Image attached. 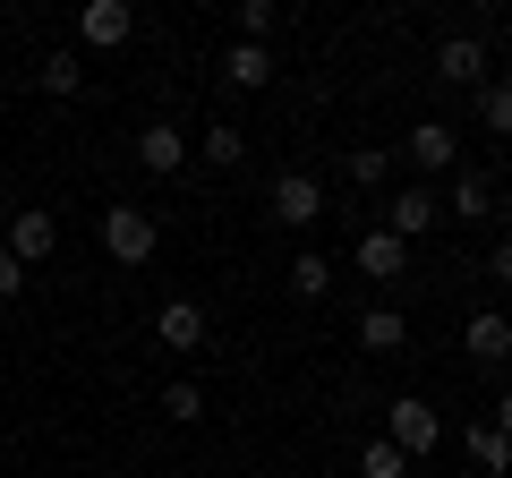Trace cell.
Returning <instances> with one entry per match:
<instances>
[{"instance_id":"obj_14","label":"cell","mask_w":512,"mask_h":478,"mask_svg":"<svg viewBox=\"0 0 512 478\" xmlns=\"http://www.w3.org/2000/svg\"><path fill=\"white\" fill-rule=\"evenodd\" d=\"M444 214L487 222V214H495V180H487V171H453V197H444Z\"/></svg>"},{"instance_id":"obj_1","label":"cell","mask_w":512,"mask_h":478,"mask_svg":"<svg viewBox=\"0 0 512 478\" xmlns=\"http://www.w3.org/2000/svg\"><path fill=\"white\" fill-rule=\"evenodd\" d=\"M384 444H393L402 461H427V453L444 444V419H436V410L419 402V393H402V402L384 410Z\"/></svg>"},{"instance_id":"obj_13","label":"cell","mask_w":512,"mask_h":478,"mask_svg":"<svg viewBox=\"0 0 512 478\" xmlns=\"http://www.w3.org/2000/svg\"><path fill=\"white\" fill-rule=\"evenodd\" d=\"M188 154H197V163H214V171H239V163H248V137H239L231 120H214L205 137H188Z\"/></svg>"},{"instance_id":"obj_2","label":"cell","mask_w":512,"mask_h":478,"mask_svg":"<svg viewBox=\"0 0 512 478\" xmlns=\"http://www.w3.org/2000/svg\"><path fill=\"white\" fill-rule=\"evenodd\" d=\"M154 239H163V222H154L146 205H111L103 214V248L120 265H154Z\"/></svg>"},{"instance_id":"obj_6","label":"cell","mask_w":512,"mask_h":478,"mask_svg":"<svg viewBox=\"0 0 512 478\" xmlns=\"http://www.w3.org/2000/svg\"><path fill=\"white\" fill-rule=\"evenodd\" d=\"M316 214H325V188H316L308 171H282V180H274V222H282V231H308Z\"/></svg>"},{"instance_id":"obj_12","label":"cell","mask_w":512,"mask_h":478,"mask_svg":"<svg viewBox=\"0 0 512 478\" xmlns=\"http://www.w3.org/2000/svg\"><path fill=\"white\" fill-rule=\"evenodd\" d=\"M359 274H376V282H402V274H410V248H402L393 231H367V239H359Z\"/></svg>"},{"instance_id":"obj_10","label":"cell","mask_w":512,"mask_h":478,"mask_svg":"<svg viewBox=\"0 0 512 478\" xmlns=\"http://www.w3.org/2000/svg\"><path fill=\"white\" fill-rule=\"evenodd\" d=\"M137 163H146L154 180H171V171L188 163V137L171 129V120H146V129H137Z\"/></svg>"},{"instance_id":"obj_25","label":"cell","mask_w":512,"mask_h":478,"mask_svg":"<svg viewBox=\"0 0 512 478\" xmlns=\"http://www.w3.org/2000/svg\"><path fill=\"white\" fill-rule=\"evenodd\" d=\"M18 291H26V265L9 257V248H0V308H9V299H18Z\"/></svg>"},{"instance_id":"obj_11","label":"cell","mask_w":512,"mask_h":478,"mask_svg":"<svg viewBox=\"0 0 512 478\" xmlns=\"http://www.w3.org/2000/svg\"><path fill=\"white\" fill-rule=\"evenodd\" d=\"M205 333H214V325H205L197 299H171V308L154 316V342H163V350H205Z\"/></svg>"},{"instance_id":"obj_17","label":"cell","mask_w":512,"mask_h":478,"mask_svg":"<svg viewBox=\"0 0 512 478\" xmlns=\"http://www.w3.org/2000/svg\"><path fill=\"white\" fill-rule=\"evenodd\" d=\"M402 342H410V325L393 308H367L359 316V350H367V359H384V350H402Z\"/></svg>"},{"instance_id":"obj_29","label":"cell","mask_w":512,"mask_h":478,"mask_svg":"<svg viewBox=\"0 0 512 478\" xmlns=\"http://www.w3.org/2000/svg\"><path fill=\"white\" fill-rule=\"evenodd\" d=\"M504 52H512V26H504Z\"/></svg>"},{"instance_id":"obj_7","label":"cell","mask_w":512,"mask_h":478,"mask_svg":"<svg viewBox=\"0 0 512 478\" xmlns=\"http://www.w3.org/2000/svg\"><path fill=\"white\" fill-rule=\"evenodd\" d=\"M436 77H444V86H487V43H478V35H444L436 43Z\"/></svg>"},{"instance_id":"obj_8","label":"cell","mask_w":512,"mask_h":478,"mask_svg":"<svg viewBox=\"0 0 512 478\" xmlns=\"http://www.w3.org/2000/svg\"><path fill=\"white\" fill-rule=\"evenodd\" d=\"M402 163H419L427 180H436V171H453V163H461V137L444 129V120H419V129L402 137Z\"/></svg>"},{"instance_id":"obj_22","label":"cell","mask_w":512,"mask_h":478,"mask_svg":"<svg viewBox=\"0 0 512 478\" xmlns=\"http://www.w3.org/2000/svg\"><path fill=\"white\" fill-rule=\"evenodd\" d=\"M291 291H299V299H325V291H333V265H325V257H291Z\"/></svg>"},{"instance_id":"obj_18","label":"cell","mask_w":512,"mask_h":478,"mask_svg":"<svg viewBox=\"0 0 512 478\" xmlns=\"http://www.w3.org/2000/svg\"><path fill=\"white\" fill-rule=\"evenodd\" d=\"M478 120H487L495 137H512V77H487V86H478Z\"/></svg>"},{"instance_id":"obj_3","label":"cell","mask_w":512,"mask_h":478,"mask_svg":"<svg viewBox=\"0 0 512 478\" xmlns=\"http://www.w3.org/2000/svg\"><path fill=\"white\" fill-rule=\"evenodd\" d=\"M0 248H9V257H18L26 274H35V265L60 248V222H52V205H18V214H9V231H0Z\"/></svg>"},{"instance_id":"obj_27","label":"cell","mask_w":512,"mask_h":478,"mask_svg":"<svg viewBox=\"0 0 512 478\" xmlns=\"http://www.w3.org/2000/svg\"><path fill=\"white\" fill-rule=\"evenodd\" d=\"M495 427H504V436H512V393H504V402H495Z\"/></svg>"},{"instance_id":"obj_21","label":"cell","mask_w":512,"mask_h":478,"mask_svg":"<svg viewBox=\"0 0 512 478\" xmlns=\"http://www.w3.org/2000/svg\"><path fill=\"white\" fill-rule=\"evenodd\" d=\"M154 410H163L171 427H197V419H205V393H197V385H163V402H154Z\"/></svg>"},{"instance_id":"obj_26","label":"cell","mask_w":512,"mask_h":478,"mask_svg":"<svg viewBox=\"0 0 512 478\" xmlns=\"http://www.w3.org/2000/svg\"><path fill=\"white\" fill-rule=\"evenodd\" d=\"M487 274H495V282H512V239H495V257H487Z\"/></svg>"},{"instance_id":"obj_16","label":"cell","mask_w":512,"mask_h":478,"mask_svg":"<svg viewBox=\"0 0 512 478\" xmlns=\"http://www.w3.org/2000/svg\"><path fill=\"white\" fill-rule=\"evenodd\" d=\"M222 77H231V86H274V52H265V43H231V52H222Z\"/></svg>"},{"instance_id":"obj_23","label":"cell","mask_w":512,"mask_h":478,"mask_svg":"<svg viewBox=\"0 0 512 478\" xmlns=\"http://www.w3.org/2000/svg\"><path fill=\"white\" fill-rule=\"evenodd\" d=\"M274 26H282V9H274V0H239V43H265Z\"/></svg>"},{"instance_id":"obj_28","label":"cell","mask_w":512,"mask_h":478,"mask_svg":"<svg viewBox=\"0 0 512 478\" xmlns=\"http://www.w3.org/2000/svg\"><path fill=\"white\" fill-rule=\"evenodd\" d=\"M9 214H18V205H9V197H0V231H9Z\"/></svg>"},{"instance_id":"obj_24","label":"cell","mask_w":512,"mask_h":478,"mask_svg":"<svg viewBox=\"0 0 512 478\" xmlns=\"http://www.w3.org/2000/svg\"><path fill=\"white\" fill-rule=\"evenodd\" d=\"M359 478H410V461H402V453H393V444L376 436V444H367V453H359Z\"/></svg>"},{"instance_id":"obj_20","label":"cell","mask_w":512,"mask_h":478,"mask_svg":"<svg viewBox=\"0 0 512 478\" xmlns=\"http://www.w3.org/2000/svg\"><path fill=\"white\" fill-rule=\"evenodd\" d=\"M393 180V154L384 146H350V188H384Z\"/></svg>"},{"instance_id":"obj_9","label":"cell","mask_w":512,"mask_h":478,"mask_svg":"<svg viewBox=\"0 0 512 478\" xmlns=\"http://www.w3.org/2000/svg\"><path fill=\"white\" fill-rule=\"evenodd\" d=\"M461 350H470L478 368H504V359H512V316H495V308H478L470 325H461Z\"/></svg>"},{"instance_id":"obj_15","label":"cell","mask_w":512,"mask_h":478,"mask_svg":"<svg viewBox=\"0 0 512 478\" xmlns=\"http://www.w3.org/2000/svg\"><path fill=\"white\" fill-rule=\"evenodd\" d=\"M461 444H470V461H478V470H495V478L512 470V436H504L495 419H470V427H461Z\"/></svg>"},{"instance_id":"obj_19","label":"cell","mask_w":512,"mask_h":478,"mask_svg":"<svg viewBox=\"0 0 512 478\" xmlns=\"http://www.w3.org/2000/svg\"><path fill=\"white\" fill-rule=\"evenodd\" d=\"M35 77H43V94H86V60H77V52H52Z\"/></svg>"},{"instance_id":"obj_5","label":"cell","mask_w":512,"mask_h":478,"mask_svg":"<svg viewBox=\"0 0 512 478\" xmlns=\"http://www.w3.org/2000/svg\"><path fill=\"white\" fill-rule=\"evenodd\" d=\"M128 35H137V9H128V0H86V9H77V43H86V52H120Z\"/></svg>"},{"instance_id":"obj_4","label":"cell","mask_w":512,"mask_h":478,"mask_svg":"<svg viewBox=\"0 0 512 478\" xmlns=\"http://www.w3.org/2000/svg\"><path fill=\"white\" fill-rule=\"evenodd\" d=\"M436 222H444V197H436V188H393V197H384V231L402 239V248H410V239H427Z\"/></svg>"}]
</instances>
